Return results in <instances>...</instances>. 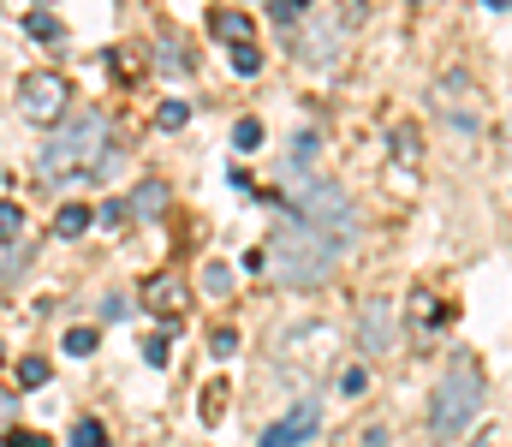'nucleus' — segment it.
Returning a JSON list of instances; mask_svg holds the SVG:
<instances>
[{"label": "nucleus", "instance_id": "f257e3e1", "mask_svg": "<svg viewBox=\"0 0 512 447\" xmlns=\"http://www.w3.org/2000/svg\"><path fill=\"white\" fill-rule=\"evenodd\" d=\"M262 257H268V275H274L280 287L304 293V287H322V281L334 275L340 239H328V233H316V227H304V221L292 215V221H280V227L268 233Z\"/></svg>", "mask_w": 512, "mask_h": 447}, {"label": "nucleus", "instance_id": "f03ea898", "mask_svg": "<svg viewBox=\"0 0 512 447\" xmlns=\"http://www.w3.org/2000/svg\"><path fill=\"white\" fill-rule=\"evenodd\" d=\"M483 400H489V382H483L477 358H453V364H447V376H441V388H435L429 430H435L441 442H447V436H459V430L483 412Z\"/></svg>", "mask_w": 512, "mask_h": 447}, {"label": "nucleus", "instance_id": "7ed1b4c3", "mask_svg": "<svg viewBox=\"0 0 512 447\" xmlns=\"http://www.w3.org/2000/svg\"><path fill=\"white\" fill-rule=\"evenodd\" d=\"M108 161V114H78L66 132H54L48 149H42V167L54 173V179H66V173H96Z\"/></svg>", "mask_w": 512, "mask_h": 447}, {"label": "nucleus", "instance_id": "20e7f679", "mask_svg": "<svg viewBox=\"0 0 512 447\" xmlns=\"http://www.w3.org/2000/svg\"><path fill=\"white\" fill-rule=\"evenodd\" d=\"M292 209H298V221L304 227H316V233H328V239H352V203H346V191L340 185H328V179H292Z\"/></svg>", "mask_w": 512, "mask_h": 447}, {"label": "nucleus", "instance_id": "39448f33", "mask_svg": "<svg viewBox=\"0 0 512 447\" xmlns=\"http://www.w3.org/2000/svg\"><path fill=\"white\" fill-rule=\"evenodd\" d=\"M66 102H72V84L60 72H24L18 78V114L24 120L54 126V120H66Z\"/></svg>", "mask_w": 512, "mask_h": 447}, {"label": "nucleus", "instance_id": "423d86ee", "mask_svg": "<svg viewBox=\"0 0 512 447\" xmlns=\"http://www.w3.org/2000/svg\"><path fill=\"white\" fill-rule=\"evenodd\" d=\"M316 424H322V406H316V400H298L280 424H268V430L256 436V447H298V442L316 436Z\"/></svg>", "mask_w": 512, "mask_h": 447}, {"label": "nucleus", "instance_id": "0eeeda50", "mask_svg": "<svg viewBox=\"0 0 512 447\" xmlns=\"http://www.w3.org/2000/svg\"><path fill=\"white\" fill-rule=\"evenodd\" d=\"M358 340H364V352H393V304L387 298H370L358 310Z\"/></svg>", "mask_w": 512, "mask_h": 447}, {"label": "nucleus", "instance_id": "6e6552de", "mask_svg": "<svg viewBox=\"0 0 512 447\" xmlns=\"http://www.w3.org/2000/svg\"><path fill=\"white\" fill-rule=\"evenodd\" d=\"M143 304H149L155 316H161V310H167V316H179V310L191 304V293H185V281H179V275H149V281H143Z\"/></svg>", "mask_w": 512, "mask_h": 447}, {"label": "nucleus", "instance_id": "1a4fd4ad", "mask_svg": "<svg viewBox=\"0 0 512 447\" xmlns=\"http://www.w3.org/2000/svg\"><path fill=\"white\" fill-rule=\"evenodd\" d=\"M209 30H215L227 48H233V42H256V24L245 18V12H215V18H209Z\"/></svg>", "mask_w": 512, "mask_h": 447}, {"label": "nucleus", "instance_id": "9d476101", "mask_svg": "<svg viewBox=\"0 0 512 447\" xmlns=\"http://www.w3.org/2000/svg\"><path fill=\"white\" fill-rule=\"evenodd\" d=\"M131 215H143V221H155V215H161V209H167V185H161V179H149V185H137V191H131V203H126Z\"/></svg>", "mask_w": 512, "mask_h": 447}, {"label": "nucleus", "instance_id": "9b49d317", "mask_svg": "<svg viewBox=\"0 0 512 447\" xmlns=\"http://www.w3.org/2000/svg\"><path fill=\"white\" fill-rule=\"evenodd\" d=\"M90 221H96V209H90V203H66V209H60V221H54V233H60V239H78Z\"/></svg>", "mask_w": 512, "mask_h": 447}, {"label": "nucleus", "instance_id": "f8f14e48", "mask_svg": "<svg viewBox=\"0 0 512 447\" xmlns=\"http://www.w3.org/2000/svg\"><path fill=\"white\" fill-rule=\"evenodd\" d=\"M233 72H239V78H256V72H262V48H256V42H233Z\"/></svg>", "mask_w": 512, "mask_h": 447}, {"label": "nucleus", "instance_id": "ddd939ff", "mask_svg": "<svg viewBox=\"0 0 512 447\" xmlns=\"http://www.w3.org/2000/svg\"><path fill=\"white\" fill-rule=\"evenodd\" d=\"M72 447H108V430H102L96 418H78V430H72Z\"/></svg>", "mask_w": 512, "mask_h": 447}, {"label": "nucleus", "instance_id": "4468645a", "mask_svg": "<svg viewBox=\"0 0 512 447\" xmlns=\"http://www.w3.org/2000/svg\"><path fill=\"white\" fill-rule=\"evenodd\" d=\"M24 233V209L18 203H0V245H12Z\"/></svg>", "mask_w": 512, "mask_h": 447}, {"label": "nucleus", "instance_id": "2eb2a0df", "mask_svg": "<svg viewBox=\"0 0 512 447\" xmlns=\"http://www.w3.org/2000/svg\"><path fill=\"white\" fill-rule=\"evenodd\" d=\"M24 30H30L36 42H54V36H60V24H54L48 12H30V18H24Z\"/></svg>", "mask_w": 512, "mask_h": 447}, {"label": "nucleus", "instance_id": "dca6fc26", "mask_svg": "<svg viewBox=\"0 0 512 447\" xmlns=\"http://www.w3.org/2000/svg\"><path fill=\"white\" fill-rule=\"evenodd\" d=\"M66 352H72V358H90V352H96V328H72V334H66Z\"/></svg>", "mask_w": 512, "mask_h": 447}, {"label": "nucleus", "instance_id": "f3484780", "mask_svg": "<svg viewBox=\"0 0 512 447\" xmlns=\"http://www.w3.org/2000/svg\"><path fill=\"white\" fill-rule=\"evenodd\" d=\"M0 447H54V442H48L42 430H6V436H0Z\"/></svg>", "mask_w": 512, "mask_h": 447}, {"label": "nucleus", "instance_id": "a211bd4d", "mask_svg": "<svg viewBox=\"0 0 512 447\" xmlns=\"http://www.w3.org/2000/svg\"><path fill=\"white\" fill-rule=\"evenodd\" d=\"M18 382H24V388H42V382H48V358H24Z\"/></svg>", "mask_w": 512, "mask_h": 447}, {"label": "nucleus", "instance_id": "6ab92c4d", "mask_svg": "<svg viewBox=\"0 0 512 447\" xmlns=\"http://www.w3.org/2000/svg\"><path fill=\"white\" fill-rule=\"evenodd\" d=\"M185 120H191V108H185V102H161V126H167V132H179Z\"/></svg>", "mask_w": 512, "mask_h": 447}, {"label": "nucleus", "instance_id": "aec40b11", "mask_svg": "<svg viewBox=\"0 0 512 447\" xmlns=\"http://www.w3.org/2000/svg\"><path fill=\"white\" fill-rule=\"evenodd\" d=\"M233 144L256 149V144H262V126H256V120H239V126H233Z\"/></svg>", "mask_w": 512, "mask_h": 447}, {"label": "nucleus", "instance_id": "412c9836", "mask_svg": "<svg viewBox=\"0 0 512 447\" xmlns=\"http://www.w3.org/2000/svg\"><path fill=\"white\" fill-rule=\"evenodd\" d=\"M167 346H173V340L155 334V340H143V358H149V364H167Z\"/></svg>", "mask_w": 512, "mask_h": 447}, {"label": "nucleus", "instance_id": "4be33fe9", "mask_svg": "<svg viewBox=\"0 0 512 447\" xmlns=\"http://www.w3.org/2000/svg\"><path fill=\"white\" fill-rule=\"evenodd\" d=\"M364 388H370V376H364V370H346V376H340V394H346V400H352V394H364Z\"/></svg>", "mask_w": 512, "mask_h": 447}, {"label": "nucleus", "instance_id": "5701e85b", "mask_svg": "<svg viewBox=\"0 0 512 447\" xmlns=\"http://www.w3.org/2000/svg\"><path fill=\"white\" fill-rule=\"evenodd\" d=\"M298 12H304V0H274V18H280V24H292Z\"/></svg>", "mask_w": 512, "mask_h": 447}, {"label": "nucleus", "instance_id": "b1692460", "mask_svg": "<svg viewBox=\"0 0 512 447\" xmlns=\"http://www.w3.org/2000/svg\"><path fill=\"white\" fill-rule=\"evenodd\" d=\"M364 447H387V430L376 424V430H364Z\"/></svg>", "mask_w": 512, "mask_h": 447}, {"label": "nucleus", "instance_id": "393cba45", "mask_svg": "<svg viewBox=\"0 0 512 447\" xmlns=\"http://www.w3.org/2000/svg\"><path fill=\"white\" fill-rule=\"evenodd\" d=\"M471 447H495V436H477V442H471Z\"/></svg>", "mask_w": 512, "mask_h": 447}, {"label": "nucleus", "instance_id": "a878e982", "mask_svg": "<svg viewBox=\"0 0 512 447\" xmlns=\"http://www.w3.org/2000/svg\"><path fill=\"white\" fill-rule=\"evenodd\" d=\"M489 6H495V12H501V6H512V0H489Z\"/></svg>", "mask_w": 512, "mask_h": 447}, {"label": "nucleus", "instance_id": "bb28decb", "mask_svg": "<svg viewBox=\"0 0 512 447\" xmlns=\"http://www.w3.org/2000/svg\"><path fill=\"white\" fill-rule=\"evenodd\" d=\"M0 358H6V352H0Z\"/></svg>", "mask_w": 512, "mask_h": 447}]
</instances>
